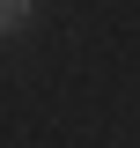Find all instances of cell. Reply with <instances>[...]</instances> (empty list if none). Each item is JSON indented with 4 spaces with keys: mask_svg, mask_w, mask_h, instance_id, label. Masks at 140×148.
<instances>
[{
    "mask_svg": "<svg viewBox=\"0 0 140 148\" xmlns=\"http://www.w3.org/2000/svg\"><path fill=\"white\" fill-rule=\"evenodd\" d=\"M22 22H30V0H0V37H15Z\"/></svg>",
    "mask_w": 140,
    "mask_h": 148,
    "instance_id": "cell-1",
    "label": "cell"
}]
</instances>
